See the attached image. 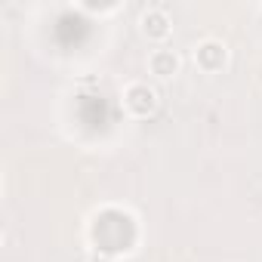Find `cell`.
<instances>
[{
    "instance_id": "cell-4",
    "label": "cell",
    "mask_w": 262,
    "mask_h": 262,
    "mask_svg": "<svg viewBox=\"0 0 262 262\" xmlns=\"http://www.w3.org/2000/svg\"><path fill=\"white\" fill-rule=\"evenodd\" d=\"M148 68H151V74H155V77L167 80V77L179 74V68H182V59H179V53H176V50H167V47H161V50H155V53L148 56Z\"/></svg>"
},
{
    "instance_id": "cell-2",
    "label": "cell",
    "mask_w": 262,
    "mask_h": 262,
    "mask_svg": "<svg viewBox=\"0 0 262 262\" xmlns=\"http://www.w3.org/2000/svg\"><path fill=\"white\" fill-rule=\"evenodd\" d=\"M225 62H228V47H225L222 40L207 37V40H201V43L194 47V65H198L201 71H207V74L222 71Z\"/></svg>"
},
{
    "instance_id": "cell-1",
    "label": "cell",
    "mask_w": 262,
    "mask_h": 262,
    "mask_svg": "<svg viewBox=\"0 0 262 262\" xmlns=\"http://www.w3.org/2000/svg\"><path fill=\"white\" fill-rule=\"evenodd\" d=\"M123 108L133 117H148L158 108V93L148 83H129L123 90Z\"/></svg>"
},
{
    "instance_id": "cell-3",
    "label": "cell",
    "mask_w": 262,
    "mask_h": 262,
    "mask_svg": "<svg viewBox=\"0 0 262 262\" xmlns=\"http://www.w3.org/2000/svg\"><path fill=\"white\" fill-rule=\"evenodd\" d=\"M139 28L148 40H167L170 31H173V19L167 16V10L161 7H148L142 16H139Z\"/></svg>"
}]
</instances>
